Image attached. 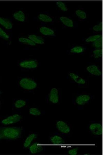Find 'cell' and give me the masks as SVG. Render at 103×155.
Returning <instances> with one entry per match:
<instances>
[{
	"instance_id": "obj_1",
	"label": "cell",
	"mask_w": 103,
	"mask_h": 155,
	"mask_svg": "<svg viewBox=\"0 0 103 155\" xmlns=\"http://www.w3.org/2000/svg\"><path fill=\"white\" fill-rule=\"evenodd\" d=\"M21 129L20 127H8L0 129V133L3 138L15 139L20 136Z\"/></svg>"
},
{
	"instance_id": "obj_2",
	"label": "cell",
	"mask_w": 103,
	"mask_h": 155,
	"mask_svg": "<svg viewBox=\"0 0 103 155\" xmlns=\"http://www.w3.org/2000/svg\"><path fill=\"white\" fill-rule=\"evenodd\" d=\"M19 84L23 88L29 90L33 89L37 86V84L35 81L27 78L22 79L19 82Z\"/></svg>"
},
{
	"instance_id": "obj_3",
	"label": "cell",
	"mask_w": 103,
	"mask_h": 155,
	"mask_svg": "<svg viewBox=\"0 0 103 155\" xmlns=\"http://www.w3.org/2000/svg\"><path fill=\"white\" fill-rule=\"evenodd\" d=\"M89 128L91 132L94 135H100L102 134V126L99 123H92L90 125Z\"/></svg>"
},
{
	"instance_id": "obj_4",
	"label": "cell",
	"mask_w": 103,
	"mask_h": 155,
	"mask_svg": "<svg viewBox=\"0 0 103 155\" xmlns=\"http://www.w3.org/2000/svg\"><path fill=\"white\" fill-rule=\"evenodd\" d=\"M22 117L19 115L15 114L9 116L2 121V123L4 125L15 123L19 121Z\"/></svg>"
},
{
	"instance_id": "obj_5",
	"label": "cell",
	"mask_w": 103,
	"mask_h": 155,
	"mask_svg": "<svg viewBox=\"0 0 103 155\" xmlns=\"http://www.w3.org/2000/svg\"><path fill=\"white\" fill-rule=\"evenodd\" d=\"M56 127L58 130L61 133L67 134L70 131V128L68 125L62 121H59L56 123Z\"/></svg>"
},
{
	"instance_id": "obj_6",
	"label": "cell",
	"mask_w": 103,
	"mask_h": 155,
	"mask_svg": "<svg viewBox=\"0 0 103 155\" xmlns=\"http://www.w3.org/2000/svg\"><path fill=\"white\" fill-rule=\"evenodd\" d=\"M49 101L52 103L56 104L59 102V98L58 89L53 88L50 90L49 96Z\"/></svg>"
},
{
	"instance_id": "obj_7",
	"label": "cell",
	"mask_w": 103,
	"mask_h": 155,
	"mask_svg": "<svg viewBox=\"0 0 103 155\" xmlns=\"http://www.w3.org/2000/svg\"><path fill=\"white\" fill-rule=\"evenodd\" d=\"M90 99V96L88 95L83 94L78 96L76 98V102L80 105H83L87 103Z\"/></svg>"
},
{
	"instance_id": "obj_8",
	"label": "cell",
	"mask_w": 103,
	"mask_h": 155,
	"mask_svg": "<svg viewBox=\"0 0 103 155\" xmlns=\"http://www.w3.org/2000/svg\"><path fill=\"white\" fill-rule=\"evenodd\" d=\"M20 66L21 67L28 68H34L38 65L37 62L35 60H29L23 61L20 63Z\"/></svg>"
},
{
	"instance_id": "obj_9",
	"label": "cell",
	"mask_w": 103,
	"mask_h": 155,
	"mask_svg": "<svg viewBox=\"0 0 103 155\" xmlns=\"http://www.w3.org/2000/svg\"><path fill=\"white\" fill-rule=\"evenodd\" d=\"M87 71L90 74L96 76H99L101 75V72L98 67L95 65H90L86 68Z\"/></svg>"
},
{
	"instance_id": "obj_10",
	"label": "cell",
	"mask_w": 103,
	"mask_h": 155,
	"mask_svg": "<svg viewBox=\"0 0 103 155\" xmlns=\"http://www.w3.org/2000/svg\"><path fill=\"white\" fill-rule=\"evenodd\" d=\"M29 149L31 153L36 154L41 151L43 150V147L41 144L35 142L30 146Z\"/></svg>"
},
{
	"instance_id": "obj_11",
	"label": "cell",
	"mask_w": 103,
	"mask_h": 155,
	"mask_svg": "<svg viewBox=\"0 0 103 155\" xmlns=\"http://www.w3.org/2000/svg\"><path fill=\"white\" fill-rule=\"evenodd\" d=\"M69 76L72 80L78 84H83L86 83V81L84 79L74 73H70L69 74Z\"/></svg>"
},
{
	"instance_id": "obj_12",
	"label": "cell",
	"mask_w": 103,
	"mask_h": 155,
	"mask_svg": "<svg viewBox=\"0 0 103 155\" xmlns=\"http://www.w3.org/2000/svg\"><path fill=\"white\" fill-rule=\"evenodd\" d=\"M0 24L7 29H10L12 27V22L7 19L0 17Z\"/></svg>"
},
{
	"instance_id": "obj_13",
	"label": "cell",
	"mask_w": 103,
	"mask_h": 155,
	"mask_svg": "<svg viewBox=\"0 0 103 155\" xmlns=\"http://www.w3.org/2000/svg\"><path fill=\"white\" fill-rule=\"evenodd\" d=\"M50 140L51 142L54 144H62L65 143L63 139L61 136L57 135H55L52 137Z\"/></svg>"
},
{
	"instance_id": "obj_14",
	"label": "cell",
	"mask_w": 103,
	"mask_h": 155,
	"mask_svg": "<svg viewBox=\"0 0 103 155\" xmlns=\"http://www.w3.org/2000/svg\"><path fill=\"white\" fill-rule=\"evenodd\" d=\"M28 38L35 43L43 44L45 43L44 40L42 38L34 35H30Z\"/></svg>"
},
{
	"instance_id": "obj_15",
	"label": "cell",
	"mask_w": 103,
	"mask_h": 155,
	"mask_svg": "<svg viewBox=\"0 0 103 155\" xmlns=\"http://www.w3.org/2000/svg\"><path fill=\"white\" fill-rule=\"evenodd\" d=\"M39 30L41 33L45 35H52L54 34V32L53 30L46 27H42Z\"/></svg>"
},
{
	"instance_id": "obj_16",
	"label": "cell",
	"mask_w": 103,
	"mask_h": 155,
	"mask_svg": "<svg viewBox=\"0 0 103 155\" xmlns=\"http://www.w3.org/2000/svg\"><path fill=\"white\" fill-rule=\"evenodd\" d=\"M60 19L63 23L66 26L70 27H73V21L68 18L62 16L60 18Z\"/></svg>"
},
{
	"instance_id": "obj_17",
	"label": "cell",
	"mask_w": 103,
	"mask_h": 155,
	"mask_svg": "<svg viewBox=\"0 0 103 155\" xmlns=\"http://www.w3.org/2000/svg\"><path fill=\"white\" fill-rule=\"evenodd\" d=\"M37 135L32 134L26 138L24 144V146L27 148L29 146L32 141L37 137Z\"/></svg>"
},
{
	"instance_id": "obj_18",
	"label": "cell",
	"mask_w": 103,
	"mask_h": 155,
	"mask_svg": "<svg viewBox=\"0 0 103 155\" xmlns=\"http://www.w3.org/2000/svg\"><path fill=\"white\" fill-rule=\"evenodd\" d=\"M13 17L16 20L21 22L25 20V16L23 12L21 11H17L14 13Z\"/></svg>"
},
{
	"instance_id": "obj_19",
	"label": "cell",
	"mask_w": 103,
	"mask_h": 155,
	"mask_svg": "<svg viewBox=\"0 0 103 155\" xmlns=\"http://www.w3.org/2000/svg\"><path fill=\"white\" fill-rule=\"evenodd\" d=\"M39 20L45 22H50L52 21V19L49 16L44 14H40L38 17Z\"/></svg>"
},
{
	"instance_id": "obj_20",
	"label": "cell",
	"mask_w": 103,
	"mask_h": 155,
	"mask_svg": "<svg viewBox=\"0 0 103 155\" xmlns=\"http://www.w3.org/2000/svg\"><path fill=\"white\" fill-rule=\"evenodd\" d=\"M19 41L22 43L31 45H35L36 44L30 39L24 37H20L19 39Z\"/></svg>"
},
{
	"instance_id": "obj_21",
	"label": "cell",
	"mask_w": 103,
	"mask_h": 155,
	"mask_svg": "<svg viewBox=\"0 0 103 155\" xmlns=\"http://www.w3.org/2000/svg\"><path fill=\"white\" fill-rule=\"evenodd\" d=\"M92 45L94 47L97 49L101 48L102 47V37H101L94 42Z\"/></svg>"
},
{
	"instance_id": "obj_22",
	"label": "cell",
	"mask_w": 103,
	"mask_h": 155,
	"mask_svg": "<svg viewBox=\"0 0 103 155\" xmlns=\"http://www.w3.org/2000/svg\"><path fill=\"white\" fill-rule=\"evenodd\" d=\"M84 48L82 47L75 46L72 48L70 52L72 53H80L84 51Z\"/></svg>"
},
{
	"instance_id": "obj_23",
	"label": "cell",
	"mask_w": 103,
	"mask_h": 155,
	"mask_svg": "<svg viewBox=\"0 0 103 155\" xmlns=\"http://www.w3.org/2000/svg\"><path fill=\"white\" fill-rule=\"evenodd\" d=\"M93 57L96 59H97L102 57V49H97L93 51Z\"/></svg>"
},
{
	"instance_id": "obj_24",
	"label": "cell",
	"mask_w": 103,
	"mask_h": 155,
	"mask_svg": "<svg viewBox=\"0 0 103 155\" xmlns=\"http://www.w3.org/2000/svg\"><path fill=\"white\" fill-rule=\"evenodd\" d=\"M101 37L100 35H96L88 37L86 39L85 41L88 42H94Z\"/></svg>"
},
{
	"instance_id": "obj_25",
	"label": "cell",
	"mask_w": 103,
	"mask_h": 155,
	"mask_svg": "<svg viewBox=\"0 0 103 155\" xmlns=\"http://www.w3.org/2000/svg\"><path fill=\"white\" fill-rule=\"evenodd\" d=\"M75 13L76 15L79 18L84 19L87 17V14L84 11L80 10H78L76 11Z\"/></svg>"
},
{
	"instance_id": "obj_26",
	"label": "cell",
	"mask_w": 103,
	"mask_h": 155,
	"mask_svg": "<svg viewBox=\"0 0 103 155\" xmlns=\"http://www.w3.org/2000/svg\"><path fill=\"white\" fill-rule=\"evenodd\" d=\"M56 4L57 6L63 11L65 12L68 9L66 5L63 2L58 1L56 2Z\"/></svg>"
},
{
	"instance_id": "obj_27",
	"label": "cell",
	"mask_w": 103,
	"mask_h": 155,
	"mask_svg": "<svg viewBox=\"0 0 103 155\" xmlns=\"http://www.w3.org/2000/svg\"><path fill=\"white\" fill-rule=\"evenodd\" d=\"M26 104V102L24 100L19 99L16 102L15 104V106L17 108H20L24 106Z\"/></svg>"
},
{
	"instance_id": "obj_28",
	"label": "cell",
	"mask_w": 103,
	"mask_h": 155,
	"mask_svg": "<svg viewBox=\"0 0 103 155\" xmlns=\"http://www.w3.org/2000/svg\"><path fill=\"white\" fill-rule=\"evenodd\" d=\"M29 113L34 115H40L41 112L40 111L36 108H31L29 110Z\"/></svg>"
},
{
	"instance_id": "obj_29",
	"label": "cell",
	"mask_w": 103,
	"mask_h": 155,
	"mask_svg": "<svg viewBox=\"0 0 103 155\" xmlns=\"http://www.w3.org/2000/svg\"><path fill=\"white\" fill-rule=\"evenodd\" d=\"M0 37L4 39L8 40L9 36L0 27Z\"/></svg>"
},
{
	"instance_id": "obj_30",
	"label": "cell",
	"mask_w": 103,
	"mask_h": 155,
	"mask_svg": "<svg viewBox=\"0 0 103 155\" xmlns=\"http://www.w3.org/2000/svg\"><path fill=\"white\" fill-rule=\"evenodd\" d=\"M78 148H75L69 150L68 153L70 155H76L78 154Z\"/></svg>"
},
{
	"instance_id": "obj_31",
	"label": "cell",
	"mask_w": 103,
	"mask_h": 155,
	"mask_svg": "<svg viewBox=\"0 0 103 155\" xmlns=\"http://www.w3.org/2000/svg\"><path fill=\"white\" fill-rule=\"evenodd\" d=\"M93 29L94 31L96 32L101 31L102 30V22H100L98 25L94 26Z\"/></svg>"
},
{
	"instance_id": "obj_32",
	"label": "cell",
	"mask_w": 103,
	"mask_h": 155,
	"mask_svg": "<svg viewBox=\"0 0 103 155\" xmlns=\"http://www.w3.org/2000/svg\"><path fill=\"white\" fill-rule=\"evenodd\" d=\"M2 138H3V137L1 134L0 133V140Z\"/></svg>"
},
{
	"instance_id": "obj_33",
	"label": "cell",
	"mask_w": 103,
	"mask_h": 155,
	"mask_svg": "<svg viewBox=\"0 0 103 155\" xmlns=\"http://www.w3.org/2000/svg\"><path fill=\"white\" fill-rule=\"evenodd\" d=\"M89 154H84V155H88Z\"/></svg>"
},
{
	"instance_id": "obj_34",
	"label": "cell",
	"mask_w": 103,
	"mask_h": 155,
	"mask_svg": "<svg viewBox=\"0 0 103 155\" xmlns=\"http://www.w3.org/2000/svg\"><path fill=\"white\" fill-rule=\"evenodd\" d=\"M1 93V91H0V94Z\"/></svg>"
}]
</instances>
